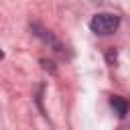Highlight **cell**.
<instances>
[{
	"label": "cell",
	"mask_w": 130,
	"mask_h": 130,
	"mask_svg": "<svg viewBox=\"0 0 130 130\" xmlns=\"http://www.w3.org/2000/svg\"><path fill=\"white\" fill-rule=\"evenodd\" d=\"M118 26H120V16H116L112 12H100L89 20V28L95 35H102V37L116 32Z\"/></svg>",
	"instance_id": "6da1fadb"
},
{
	"label": "cell",
	"mask_w": 130,
	"mask_h": 130,
	"mask_svg": "<svg viewBox=\"0 0 130 130\" xmlns=\"http://www.w3.org/2000/svg\"><path fill=\"white\" fill-rule=\"evenodd\" d=\"M110 106L114 108V112H116L120 118H124V116L128 114V110H130L128 102H126L124 98H120V95H112V98H110Z\"/></svg>",
	"instance_id": "7a4b0ae2"
}]
</instances>
